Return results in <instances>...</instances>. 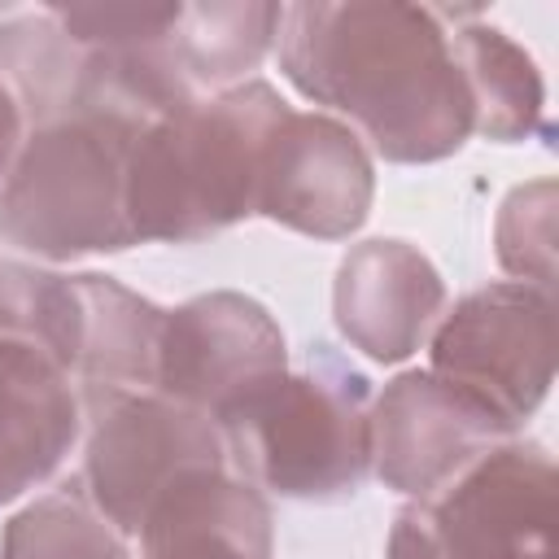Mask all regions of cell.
<instances>
[{"mask_svg":"<svg viewBox=\"0 0 559 559\" xmlns=\"http://www.w3.org/2000/svg\"><path fill=\"white\" fill-rule=\"evenodd\" d=\"M275 39L284 79L349 118L384 162H441L467 144L472 100L441 9L306 0L284 9Z\"/></svg>","mask_w":559,"mask_h":559,"instance_id":"cell-1","label":"cell"},{"mask_svg":"<svg viewBox=\"0 0 559 559\" xmlns=\"http://www.w3.org/2000/svg\"><path fill=\"white\" fill-rule=\"evenodd\" d=\"M288 114L271 83L249 79L144 122L127 162L131 240L188 245L258 214L262 157Z\"/></svg>","mask_w":559,"mask_h":559,"instance_id":"cell-2","label":"cell"},{"mask_svg":"<svg viewBox=\"0 0 559 559\" xmlns=\"http://www.w3.org/2000/svg\"><path fill=\"white\" fill-rule=\"evenodd\" d=\"M148 114L96 87L83 70L66 114L44 122L0 183V236L35 258L118 253L131 240L127 162Z\"/></svg>","mask_w":559,"mask_h":559,"instance_id":"cell-3","label":"cell"},{"mask_svg":"<svg viewBox=\"0 0 559 559\" xmlns=\"http://www.w3.org/2000/svg\"><path fill=\"white\" fill-rule=\"evenodd\" d=\"M218 428L236 476L280 498L341 502L371 472V384L328 345Z\"/></svg>","mask_w":559,"mask_h":559,"instance_id":"cell-4","label":"cell"},{"mask_svg":"<svg viewBox=\"0 0 559 559\" xmlns=\"http://www.w3.org/2000/svg\"><path fill=\"white\" fill-rule=\"evenodd\" d=\"M384 559H559L555 459L520 437L480 454L397 511Z\"/></svg>","mask_w":559,"mask_h":559,"instance_id":"cell-5","label":"cell"},{"mask_svg":"<svg viewBox=\"0 0 559 559\" xmlns=\"http://www.w3.org/2000/svg\"><path fill=\"white\" fill-rule=\"evenodd\" d=\"M432 376L520 428L555 380V297L520 280L459 297L432 328Z\"/></svg>","mask_w":559,"mask_h":559,"instance_id":"cell-6","label":"cell"},{"mask_svg":"<svg viewBox=\"0 0 559 559\" xmlns=\"http://www.w3.org/2000/svg\"><path fill=\"white\" fill-rule=\"evenodd\" d=\"M87 419L92 432L83 454V489L122 537L140 533L148 507L179 476L231 467L223 428L162 393L109 397L92 406Z\"/></svg>","mask_w":559,"mask_h":559,"instance_id":"cell-7","label":"cell"},{"mask_svg":"<svg viewBox=\"0 0 559 559\" xmlns=\"http://www.w3.org/2000/svg\"><path fill=\"white\" fill-rule=\"evenodd\" d=\"M288 371L284 332L245 293H201L166 310L157 393L223 424Z\"/></svg>","mask_w":559,"mask_h":559,"instance_id":"cell-8","label":"cell"},{"mask_svg":"<svg viewBox=\"0 0 559 559\" xmlns=\"http://www.w3.org/2000/svg\"><path fill=\"white\" fill-rule=\"evenodd\" d=\"M520 428L432 371H402L371 402V472L384 489L428 498Z\"/></svg>","mask_w":559,"mask_h":559,"instance_id":"cell-9","label":"cell"},{"mask_svg":"<svg viewBox=\"0 0 559 559\" xmlns=\"http://www.w3.org/2000/svg\"><path fill=\"white\" fill-rule=\"evenodd\" d=\"M376 192L367 144L328 114H288L262 157L258 214L314 240H345Z\"/></svg>","mask_w":559,"mask_h":559,"instance_id":"cell-10","label":"cell"},{"mask_svg":"<svg viewBox=\"0 0 559 559\" xmlns=\"http://www.w3.org/2000/svg\"><path fill=\"white\" fill-rule=\"evenodd\" d=\"M332 314L354 349L376 362H402L445 314V284L415 245L362 240L336 266Z\"/></svg>","mask_w":559,"mask_h":559,"instance_id":"cell-11","label":"cell"},{"mask_svg":"<svg viewBox=\"0 0 559 559\" xmlns=\"http://www.w3.org/2000/svg\"><path fill=\"white\" fill-rule=\"evenodd\" d=\"M83 402L66 362L0 328V502L44 485L79 441Z\"/></svg>","mask_w":559,"mask_h":559,"instance_id":"cell-12","label":"cell"},{"mask_svg":"<svg viewBox=\"0 0 559 559\" xmlns=\"http://www.w3.org/2000/svg\"><path fill=\"white\" fill-rule=\"evenodd\" d=\"M140 559H271L275 524L262 489L231 467L179 476L140 524Z\"/></svg>","mask_w":559,"mask_h":559,"instance_id":"cell-13","label":"cell"},{"mask_svg":"<svg viewBox=\"0 0 559 559\" xmlns=\"http://www.w3.org/2000/svg\"><path fill=\"white\" fill-rule=\"evenodd\" d=\"M79 288V358H74V389L83 411L127 397V393H157V349L166 310L148 297L131 293L109 275H74Z\"/></svg>","mask_w":559,"mask_h":559,"instance_id":"cell-14","label":"cell"},{"mask_svg":"<svg viewBox=\"0 0 559 559\" xmlns=\"http://www.w3.org/2000/svg\"><path fill=\"white\" fill-rule=\"evenodd\" d=\"M83 83V48L52 13L0 22V183L26 140L66 114Z\"/></svg>","mask_w":559,"mask_h":559,"instance_id":"cell-15","label":"cell"},{"mask_svg":"<svg viewBox=\"0 0 559 559\" xmlns=\"http://www.w3.org/2000/svg\"><path fill=\"white\" fill-rule=\"evenodd\" d=\"M450 48L472 100V131L485 140H528V135H550L542 122L546 109V87L533 66V57L507 39L498 26L480 22L472 9H441Z\"/></svg>","mask_w":559,"mask_h":559,"instance_id":"cell-16","label":"cell"},{"mask_svg":"<svg viewBox=\"0 0 559 559\" xmlns=\"http://www.w3.org/2000/svg\"><path fill=\"white\" fill-rule=\"evenodd\" d=\"M284 22V4L271 0H214V4H179L170 26V61L183 87L201 96H218L240 87L249 70L271 52Z\"/></svg>","mask_w":559,"mask_h":559,"instance_id":"cell-17","label":"cell"},{"mask_svg":"<svg viewBox=\"0 0 559 559\" xmlns=\"http://www.w3.org/2000/svg\"><path fill=\"white\" fill-rule=\"evenodd\" d=\"M0 559H131V550L79 480L22 507L4 524Z\"/></svg>","mask_w":559,"mask_h":559,"instance_id":"cell-18","label":"cell"},{"mask_svg":"<svg viewBox=\"0 0 559 559\" xmlns=\"http://www.w3.org/2000/svg\"><path fill=\"white\" fill-rule=\"evenodd\" d=\"M493 245H498L502 271L555 297V183L550 179L507 192L493 223Z\"/></svg>","mask_w":559,"mask_h":559,"instance_id":"cell-19","label":"cell"}]
</instances>
